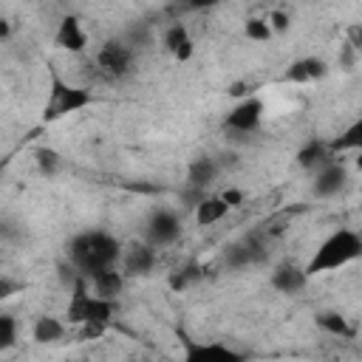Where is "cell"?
I'll use <instances>...</instances> for the list:
<instances>
[{
	"instance_id": "1",
	"label": "cell",
	"mask_w": 362,
	"mask_h": 362,
	"mask_svg": "<svg viewBox=\"0 0 362 362\" xmlns=\"http://www.w3.org/2000/svg\"><path fill=\"white\" fill-rule=\"evenodd\" d=\"M122 243L102 232V229H88V232H79L71 238L68 243V260L71 266L85 277H96L99 272H107V269H116L119 260H122Z\"/></svg>"
},
{
	"instance_id": "2",
	"label": "cell",
	"mask_w": 362,
	"mask_h": 362,
	"mask_svg": "<svg viewBox=\"0 0 362 362\" xmlns=\"http://www.w3.org/2000/svg\"><path fill=\"white\" fill-rule=\"evenodd\" d=\"M356 257H362V235L354 229H337L317 246V252L305 263V272H308V277L322 274V272H334V269L354 263Z\"/></svg>"
},
{
	"instance_id": "3",
	"label": "cell",
	"mask_w": 362,
	"mask_h": 362,
	"mask_svg": "<svg viewBox=\"0 0 362 362\" xmlns=\"http://www.w3.org/2000/svg\"><path fill=\"white\" fill-rule=\"evenodd\" d=\"M96 71L105 79H110V82L127 79L136 71V54H133V48L127 42H122V40H107L96 51Z\"/></svg>"
},
{
	"instance_id": "4",
	"label": "cell",
	"mask_w": 362,
	"mask_h": 362,
	"mask_svg": "<svg viewBox=\"0 0 362 362\" xmlns=\"http://www.w3.org/2000/svg\"><path fill=\"white\" fill-rule=\"evenodd\" d=\"M110 317H113V303L110 300H102L96 294H88L85 291V283L79 280L74 286V297L68 303V320L71 322H79V325H88V322L107 325Z\"/></svg>"
},
{
	"instance_id": "5",
	"label": "cell",
	"mask_w": 362,
	"mask_h": 362,
	"mask_svg": "<svg viewBox=\"0 0 362 362\" xmlns=\"http://www.w3.org/2000/svg\"><path fill=\"white\" fill-rule=\"evenodd\" d=\"M266 243H263V238L260 235H246L243 240H238V243H229L226 249H223V266L226 269H232V272H238V269H246V266H257V263H263L266 260Z\"/></svg>"
},
{
	"instance_id": "6",
	"label": "cell",
	"mask_w": 362,
	"mask_h": 362,
	"mask_svg": "<svg viewBox=\"0 0 362 362\" xmlns=\"http://www.w3.org/2000/svg\"><path fill=\"white\" fill-rule=\"evenodd\" d=\"M93 102L90 90H82V88H71L59 79H54V90H51V102L45 107L48 119H57V116H65V113H76L82 107H88Z\"/></svg>"
},
{
	"instance_id": "7",
	"label": "cell",
	"mask_w": 362,
	"mask_h": 362,
	"mask_svg": "<svg viewBox=\"0 0 362 362\" xmlns=\"http://www.w3.org/2000/svg\"><path fill=\"white\" fill-rule=\"evenodd\" d=\"M181 235V221L175 212L170 209H158L150 215L147 226H144V243H150L153 249H164V246H173Z\"/></svg>"
},
{
	"instance_id": "8",
	"label": "cell",
	"mask_w": 362,
	"mask_h": 362,
	"mask_svg": "<svg viewBox=\"0 0 362 362\" xmlns=\"http://www.w3.org/2000/svg\"><path fill=\"white\" fill-rule=\"evenodd\" d=\"M263 110L266 107H263V102L257 96H246L243 102H238L226 113L223 127L232 130V133H255L260 127V122H263Z\"/></svg>"
},
{
	"instance_id": "9",
	"label": "cell",
	"mask_w": 362,
	"mask_h": 362,
	"mask_svg": "<svg viewBox=\"0 0 362 362\" xmlns=\"http://www.w3.org/2000/svg\"><path fill=\"white\" fill-rule=\"evenodd\" d=\"M345 181H348V170H345V164L337 161V158H331V161H325V164L314 173V184H311V189H314L317 198H331V195H337V192L345 187Z\"/></svg>"
},
{
	"instance_id": "10",
	"label": "cell",
	"mask_w": 362,
	"mask_h": 362,
	"mask_svg": "<svg viewBox=\"0 0 362 362\" xmlns=\"http://www.w3.org/2000/svg\"><path fill=\"white\" fill-rule=\"evenodd\" d=\"M308 286V272L305 266H297L291 260L280 263L272 269V288L280 294H300Z\"/></svg>"
},
{
	"instance_id": "11",
	"label": "cell",
	"mask_w": 362,
	"mask_h": 362,
	"mask_svg": "<svg viewBox=\"0 0 362 362\" xmlns=\"http://www.w3.org/2000/svg\"><path fill=\"white\" fill-rule=\"evenodd\" d=\"M156 266V249L150 243H136L122 255V272L124 277H141L150 274Z\"/></svg>"
},
{
	"instance_id": "12",
	"label": "cell",
	"mask_w": 362,
	"mask_h": 362,
	"mask_svg": "<svg viewBox=\"0 0 362 362\" xmlns=\"http://www.w3.org/2000/svg\"><path fill=\"white\" fill-rule=\"evenodd\" d=\"M184 362H243V356L218 342H192L187 348Z\"/></svg>"
},
{
	"instance_id": "13",
	"label": "cell",
	"mask_w": 362,
	"mask_h": 362,
	"mask_svg": "<svg viewBox=\"0 0 362 362\" xmlns=\"http://www.w3.org/2000/svg\"><path fill=\"white\" fill-rule=\"evenodd\" d=\"M54 42H57V48L71 51V54L85 51L88 34H85L79 17H62V23H59V28H57V34H54Z\"/></svg>"
},
{
	"instance_id": "14",
	"label": "cell",
	"mask_w": 362,
	"mask_h": 362,
	"mask_svg": "<svg viewBox=\"0 0 362 362\" xmlns=\"http://www.w3.org/2000/svg\"><path fill=\"white\" fill-rule=\"evenodd\" d=\"M164 48H167L178 62H187V59L192 57L195 42H192V37H189V31H187L184 23L167 25V31H164Z\"/></svg>"
},
{
	"instance_id": "15",
	"label": "cell",
	"mask_w": 362,
	"mask_h": 362,
	"mask_svg": "<svg viewBox=\"0 0 362 362\" xmlns=\"http://www.w3.org/2000/svg\"><path fill=\"white\" fill-rule=\"evenodd\" d=\"M218 173H221L218 158H212V156H198V158H192L189 167H187V184L206 189V187L218 178Z\"/></svg>"
},
{
	"instance_id": "16",
	"label": "cell",
	"mask_w": 362,
	"mask_h": 362,
	"mask_svg": "<svg viewBox=\"0 0 362 362\" xmlns=\"http://www.w3.org/2000/svg\"><path fill=\"white\" fill-rule=\"evenodd\" d=\"M325 74H328L325 59H320V57H305V59H297V62L288 65L286 79H288V82H314V79H322Z\"/></svg>"
},
{
	"instance_id": "17",
	"label": "cell",
	"mask_w": 362,
	"mask_h": 362,
	"mask_svg": "<svg viewBox=\"0 0 362 362\" xmlns=\"http://www.w3.org/2000/svg\"><path fill=\"white\" fill-rule=\"evenodd\" d=\"M90 283H93V294H96V297L113 303V300L122 294V288H124V272L116 266V269L99 272L96 277H90Z\"/></svg>"
},
{
	"instance_id": "18",
	"label": "cell",
	"mask_w": 362,
	"mask_h": 362,
	"mask_svg": "<svg viewBox=\"0 0 362 362\" xmlns=\"http://www.w3.org/2000/svg\"><path fill=\"white\" fill-rule=\"evenodd\" d=\"M226 212H229V206H226V201H223L221 195H206V198L195 206V221H198L201 226H212V223H218Z\"/></svg>"
},
{
	"instance_id": "19",
	"label": "cell",
	"mask_w": 362,
	"mask_h": 362,
	"mask_svg": "<svg viewBox=\"0 0 362 362\" xmlns=\"http://www.w3.org/2000/svg\"><path fill=\"white\" fill-rule=\"evenodd\" d=\"M328 150H331V147L322 144V141H308V144L300 147V153H297V164L305 167V170H320L325 161H331Z\"/></svg>"
},
{
	"instance_id": "20",
	"label": "cell",
	"mask_w": 362,
	"mask_h": 362,
	"mask_svg": "<svg viewBox=\"0 0 362 362\" xmlns=\"http://www.w3.org/2000/svg\"><path fill=\"white\" fill-rule=\"evenodd\" d=\"M31 334H34L37 342L48 345V342L62 339V334H65V322L57 320V317H51V314H45V317H40V320L34 322V331H31Z\"/></svg>"
},
{
	"instance_id": "21",
	"label": "cell",
	"mask_w": 362,
	"mask_h": 362,
	"mask_svg": "<svg viewBox=\"0 0 362 362\" xmlns=\"http://www.w3.org/2000/svg\"><path fill=\"white\" fill-rule=\"evenodd\" d=\"M317 325H320L325 334H331V337H342V339L354 337V328H351L348 320H345L342 314H337V311H322V314H317Z\"/></svg>"
},
{
	"instance_id": "22",
	"label": "cell",
	"mask_w": 362,
	"mask_h": 362,
	"mask_svg": "<svg viewBox=\"0 0 362 362\" xmlns=\"http://www.w3.org/2000/svg\"><path fill=\"white\" fill-rule=\"evenodd\" d=\"M331 150H362V119H356L354 124H348L342 130V136L331 144Z\"/></svg>"
},
{
	"instance_id": "23",
	"label": "cell",
	"mask_w": 362,
	"mask_h": 362,
	"mask_svg": "<svg viewBox=\"0 0 362 362\" xmlns=\"http://www.w3.org/2000/svg\"><path fill=\"white\" fill-rule=\"evenodd\" d=\"M201 266H184V269H175L173 274H170V288L173 291H184L187 286H192L195 280H201Z\"/></svg>"
},
{
	"instance_id": "24",
	"label": "cell",
	"mask_w": 362,
	"mask_h": 362,
	"mask_svg": "<svg viewBox=\"0 0 362 362\" xmlns=\"http://www.w3.org/2000/svg\"><path fill=\"white\" fill-rule=\"evenodd\" d=\"M243 31H246V37L249 40H255V42H266V40H272V25H269V20H263V17H249L246 20V25H243Z\"/></svg>"
},
{
	"instance_id": "25",
	"label": "cell",
	"mask_w": 362,
	"mask_h": 362,
	"mask_svg": "<svg viewBox=\"0 0 362 362\" xmlns=\"http://www.w3.org/2000/svg\"><path fill=\"white\" fill-rule=\"evenodd\" d=\"M34 158H37V167H40V173L42 175H54L57 170H59V153L57 150H51V147H40L37 153H34Z\"/></svg>"
},
{
	"instance_id": "26",
	"label": "cell",
	"mask_w": 362,
	"mask_h": 362,
	"mask_svg": "<svg viewBox=\"0 0 362 362\" xmlns=\"http://www.w3.org/2000/svg\"><path fill=\"white\" fill-rule=\"evenodd\" d=\"M17 342V320L11 314H0V348L8 351Z\"/></svg>"
},
{
	"instance_id": "27",
	"label": "cell",
	"mask_w": 362,
	"mask_h": 362,
	"mask_svg": "<svg viewBox=\"0 0 362 362\" xmlns=\"http://www.w3.org/2000/svg\"><path fill=\"white\" fill-rule=\"evenodd\" d=\"M348 45H351L356 54H362V23H354V25L348 28Z\"/></svg>"
},
{
	"instance_id": "28",
	"label": "cell",
	"mask_w": 362,
	"mask_h": 362,
	"mask_svg": "<svg viewBox=\"0 0 362 362\" xmlns=\"http://www.w3.org/2000/svg\"><path fill=\"white\" fill-rule=\"evenodd\" d=\"M269 25H272V31H286V28H288V14L274 8V11L269 14Z\"/></svg>"
},
{
	"instance_id": "29",
	"label": "cell",
	"mask_w": 362,
	"mask_h": 362,
	"mask_svg": "<svg viewBox=\"0 0 362 362\" xmlns=\"http://www.w3.org/2000/svg\"><path fill=\"white\" fill-rule=\"evenodd\" d=\"M221 198L226 201V206H229V209H235V206H240V204H243V189L229 187V189H223V192H221Z\"/></svg>"
},
{
	"instance_id": "30",
	"label": "cell",
	"mask_w": 362,
	"mask_h": 362,
	"mask_svg": "<svg viewBox=\"0 0 362 362\" xmlns=\"http://www.w3.org/2000/svg\"><path fill=\"white\" fill-rule=\"evenodd\" d=\"M11 291H14V283L8 277H0V297L6 300V297H11Z\"/></svg>"
},
{
	"instance_id": "31",
	"label": "cell",
	"mask_w": 362,
	"mask_h": 362,
	"mask_svg": "<svg viewBox=\"0 0 362 362\" xmlns=\"http://www.w3.org/2000/svg\"><path fill=\"white\" fill-rule=\"evenodd\" d=\"M354 164H356V170H359V173H362V150H359V153H356V158H354Z\"/></svg>"
}]
</instances>
